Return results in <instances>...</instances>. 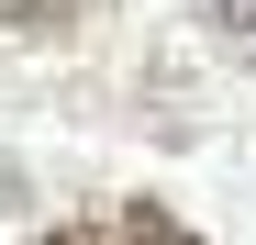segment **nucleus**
<instances>
[{"label":"nucleus","mask_w":256,"mask_h":245,"mask_svg":"<svg viewBox=\"0 0 256 245\" xmlns=\"http://www.w3.org/2000/svg\"><path fill=\"white\" fill-rule=\"evenodd\" d=\"M45 245H200L167 200H112V212H78V223H56Z\"/></svg>","instance_id":"f257e3e1"},{"label":"nucleus","mask_w":256,"mask_h":245,"mask_svg":"<svg viewBox=\"0 0 256 245\" xmlns=\"http://www.w3.org/2000/svg\"><path fill=\"white\" fill-rule=\"evenodd\" d=\"M45 12H90V0H0V34H56Z\"/></svg>","instance_id":"f03ea898"},{"label":"nucleus","mask_w":256,"mask_h":245,"mask_svg":"<svg viewBox=\"0 0 256 245\" xmlns=\"http://www.w3.org/2000/svg\"><path fill=\"white\" fill-rule=\"evenodd\" d=\"M0 212H22V168H12V156H0Z\"/></svg>","instance_id":"7ed1b4c3"},{"label":"nucleus","mask_w":256,"mask_h":245,"mask_svg":"<svg viewBox=\"0 0 256 245\" xmlns=\"http://www.w3.org/2000/svg\"><path fill=\"white\" fill-rule=\"evenodd\" d=\"M212 12H223V22H234V34H256V0H212Z\"/></svg>","instance_id":"20e7f679"}]
</instances>
